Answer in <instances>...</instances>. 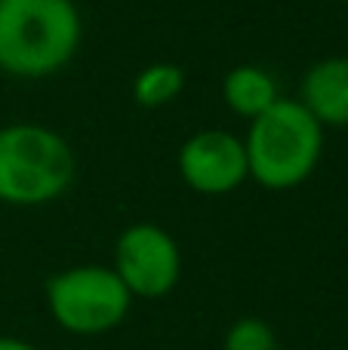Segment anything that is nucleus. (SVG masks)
<instances>
[{
	"mask_svg": "<svg viewBox=\"0 0 348 350\" xmlns=\"http://www.w3.org/2000/svg\"><path fill=\"white\" fill-rule=\"evenodd\" d=\"M299 102L324 129H348V55L314 62L302 74Z\"/></svg>",
	"mask_w": 348,
	"mask_h": 350,
	"instance_id": "obj_7",
	"label": "nucleus"
},
{
	"mask_svg": "<svg viewBox=\"0 0 348 350\" xmlns=\"http://www.w3.org/2000/svg\"><path fill=\"white\" fill-rule=\"evenodd\" d=\"M77 175V157L65 135L43 123L16 120L0 126V203L47 206Z\"/></svg>",
	"mask_w": 348,
	"mask_h": 350,
	"instance_id": "obj_3",
	"label": "nucleus"
},
{
	"mask_svg": "<svg viewBox=\"0 0 348 350\" xmlns=\"http://www.w3.org/2000/svg\"><path fill=\"white\" fill-rule=\"evenodd\" d=\"M84 22L74 0H0V74L43 80L77 55Z\"/></svg>",
	"mask_w": 348,
	"mask_h": 350,
	"instance_id": "obj_1",
	"label": "nucleus"
},
{
	"mask_svg": "<svg viewBox=\"0 0 348 350\" xmlns=\"http://www.w3.org/2000/svg\"><path fill=\"white\" fill-rule=\"evenodd\" d=\"M176 170L185 187L201 197H225L250 178L244 139L225 129H201L188 135L176 154Z\"/></svg>",
	"mask_w": 348,
	"mask_h": 350,
	"instance_id": "obj_6",
	"label": "nucleus"
},
{
	"mask_svg": "<svg viewBox=\"0 0 348 350\" xmlns=\"http://www.w3.org/2000/svg\"><path fill=\"white\" fill-rule=\"evenodd\" d=\"M185 92V71L173 62H151L145 65L133 80V98L136 105L154 111L176 102Z\"/></svg>",
	"mask_w": 348,
	"mask_h": 350,
	"instance_id": "obj_9",
	"label": "nucleus"
},
{
	"mask_svg": "<svg viewBox=\"0 0 348 350\" xmlns=\"http://www.w3.org/2000/svg\"><path fill=\"white\" fill-rule=\"evenodd\" d=\"M114 273L133 298H164L179 286L182 252L170 230L151 221H136L114 243Z\"/></svg>",
	"mask_w": 348,
	"mask_h": 350,
	"instance_id": "obj_5",
	"label": "nucleus"
},
{
	"mask_svg": "<svg viewBox=\"0 0 348 350\" xmlns=\"http://www.w3.org/2000/svg\"><path fill=\"white\" fill-rule=\"evenodd\" d=\"M49 317L71 335H105L127 320L133 295L114 267L77 265L47 280Z\"/></svg>",
	"mask_w": 348,
	"mask_h": 350,
	"instance_id": "obj_4",
	"label": "nucleus"
},
{
	"mask_svg": "<svg viewBox=\"0 0 348 350\" xmlns=\"http://www.w3.org/2000/svg\"><path fill=\"white\" fill-rule=\"evenodd\" d=\"M333 3H348V0H333Z\"/></svg>",
	"mask_w": 348,
	"mask_h": 350,
	"instance_id": "obj_12",
	"label": "nucleus"
},
{
	"mask_svg": "<svg viewBox=\"0 0 348 350\" xmlns=\"http://www.w3.org/2000/svg\"><path fill=\"white\" fill-rule=\"evenodd\" d=\"M244 151L250 178L265 191H293L306 185L324 157V126L299 98H277L247 123Z\"/></svg>",
	"mask_w": 348,
	"mask_h": 350,
	"instance_id": "obj_2",
	"label": "nucleus"
},
{
	"mask_svg": "<svg viewBox=\"0 0 348 350\" xmlns=\"http://www.w3.org/2000/svg\"><path fill=\"white\" fill-rule=\"evenodd\" d=\"M277 98H281V90H277L275 74L262 65H250V62L234 65L222 77V105L234 117H244L247 123L269 111Z\"/></svg>",
	"mask_w": 348,
	"mask_h": 350,
	"instance_id": "obj_8",
	"label": "nucleus"
},
{
	"mask_svg": "<svg viewBox=\"0 0 348 350\" xmlns=\"http://www.w3.org/2000/svg\"><path fill=\"white\" fill-rule=\"evenodd\" d=\"M0 350H37V347L22 338H12V335H0Z\"/></svg>",
	"mask_w": 348,
	"mask_h": 350,
	"instance_id": "obj_11",
	"label": "nucleus"
},
{
	"mask_svg": "<svg viewBox=\"0 0 348 350\" xmlns=\"http://www.w3.org/2000/svg\"><path fill=\"white\" fill-rule=\"evenodd\" d=\"M222 350H277V335L271 323L259 317H240L228 326Z\"/></svg>",
	"mask_w": 348,
	"mask_h": 350,
	"instance_id": "obj_10",
	"label": "nucleus"
}]
</instances>
